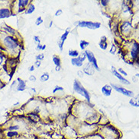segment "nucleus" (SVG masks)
I'll return each instance as SVG.
<instances>
[{
  "instance_id": "obj_35",
  "label": "nucleus",
  "mask_w": 139,
  "mask_h": 139,
  "mask_svg": "<svg viewBox=\"0 0 139 139\" xmlns=\"http://www.w3.org/2000/svg\"><path fill=\"white\" fill-rule=\"evenodd\" d=\"M33 40H34L36 43H41L40 38H39V36H37V35L33 36Z\"/></svg>"
},
{
  "instance_id": "obj_32",
  "label": "nucleus",
  "mask_w": 139,
  "mask_h": 139,
  "mask_svg": "<svg viewBox=\"0 0 139 139\" xmlns=\"http://www.w3.org/2000/svg\"><path fill=\"white\" fill-rule=\"evenodd\" d=\"M44 58H45V55L43 53H39L36 56V59L38 61H42L44 59Z\"/></svg>"
},
{
  "instance_id": "obj_49",
  "label": "nucleus",
  "mask_w": 139,
  "mask_h": 139,
  "mask_svg": "<svg viewBox=\"0 0 139 139\" xmlns=\"http://www.w3.org/2000/svg\"><path fill=\"white\" fill-rule=\"evenodd\" d=\"M18 104H19V102H17L16 103H15V104H14V106H16V105H18Z\"/></svg>"
},
{
  "instance_id": "obj_7",
  "label": "nucleus",
  "mask_w": 139,
  "mask_h": 139,
  "mask_svg": "<svg viewBox=\"0 0 139 139\" xmlns=\"http://www.w3.org/2000/svg\"><path fill=\"white\" fill-rule=\"evenodd\" d=\"M85 53L86 55V59H88V62L94 66V68H95V70H97V71L99 72L100 71V68L98 66V61H97V59H96L94 53L91 51H90V50H85Z\"/></svg>"
},
{
  "instance_id": "obj_36",
  "label": "nucleus",
  "mask_w": 139,
  "mask_h": 139,
  "mask_svg": "<svg viewBox=\"0 0 139 139\" xmlns=\"http://www.w3.org/2000/svg\"><path fill=\"white\" fill-rule=\"evenodd\" d=\"M29 81H32V82L36 81V76L33 75H30V77H29Z\"/></svg>"
},
{
  "instance_id": "obj_30",
  "label": "nucleus",
  "mask_w": 139,
  "mask_h": 139,
  "mask_svg": "<svg viewBox=\"0 0 139 139\" xmlns=\"http://www.w3.org/2000/svg\"><path fill=\"white\" fill-rule=\"evenodd\" d=\"M20 128V126L18 125H11L8 128L9 131H17Z\"/></svg>"
},
{
  "instance_id": "obj_31",
  "label": "nucleus",
  "mask_w": 139,
  "mask_h": 139,
  "mask_svg": "<svg viewBox=\"0 0 139 139\" xmlns=\"http://www.w3.org/2000/svg\"><path fill=\"white\" fill-rule=\"evenodd\" d=\"M110 3V1H108V0H101L100 1V4L103 6V7H107Z\"/></svg>"
},
{
  "instance_id": "obj_33",
  "label": "nucleus",
  "mask_w": 139,
  "mask_h": 139,
  "mask_svg": "<svg viewBox=\"0 0 139 139\" xmlns=\"http://www.w3.org/2000/svg\"><path fill=\"white\" fill-rule=\"evenodd\" d=\"M78 57H79V58L81 59V61H82V62H84V61L86 59V55H85V52H83V53H79V55Z\"/></svg>"
},
{
  "instance_id": "obj_37",
  "label": "nucleus",
  "mask_w": 139,
  "mask_h": 139,
  "mask_svg": "<svg viewBox=\"0 0 139 139\" xmlns=\"http://www.w3.org/2000/svg\"><path fill=\"white\" fill-rule=\"evenodd\" d=\"M84 72L82 71V70H79V71H77V75L79 77V78H83L84 77Z\"/></svg>"
},
{
  "instance_id": "obj_14",
  "label": "nucleus",
  "mask_w": 139,
  "mask_h": 139,
  "mask_svg": "<svg viewBox=\"0 0 139 139\" xmlns=\"http://www.w3.org/2000/svg\"><path fill=\"white\" fill-rule=\"evenodd\" d=\"M29 3H30L29 0H19V1H18V8H19L18 12H19V13L23 12L26 9L25 8H26L27 6L30 5Z\"/></svg>"
},
{
  "instance_id": "obj_40",
  "label": "nucleus",
  "mask_w": 139,
  "mask_h": 139,
  "mask_svg": "<svg viewBox=\"0 0 139 139\" xmlns=\"http://www.w3.org/2000/svg\"><path fill=\"white\" fill-rule=\"evenodd\" d=\"M34 66L36 67V68H39L41 66V61H38L36 60L34 63Z\"/></svg>"
},
{
  "instance_id": "obj_48",
  "label": "nucleus",
  "mask_w": 139,
  "mask_h": 139,
  "mask_svg": "<svg viewBox=\"0 0 139 139\" xmlns=\"http://www.w3.org/2000/svg\"><path fill=\"white\" fill-rule=\"evenodd\" d=\"M31 90H32V91H33L34 93H36V89H35L34 87H33V88L32 87V88H31Z\"/></svg>"
},
{
  "instance_id": "obj_3",
  "label": "nucleus",
  "mask_w": 139,
  "mask_h": 139,
  "mask_svg": "<svg viewBox=\"0 0 139 139\" xmlns=\"http://www.w3.org/2000/svg\"><path fill=\"white\" fill-rule=\"evenodd\" d=\"M134 28L132 27L131 21H122V24L119 25V31L120 34L124 36L125 37H129L131 34L133 33Z\"/></svg>"
},
{
  "instance_id": "obj_20",
  "label": "nucleus",
  "mask_w": 139,
  "mask_h": 139,
  "mask_svg": "<svg viewBox=\"0 0 139 139\" xmlns=\"http://www.w3.org/2000/svg\"><path fill=\"white\" fill-rule=\"evenodd\" d=\"M35 9H35V6L33 3H30L27 6V8L26 9V14L27 15H30V14L33 13L35 12Z\"/></svg>"
},
{
  "instance_id": "obj_27",
  "label": "nucleus",
  "mask_w": 139,
  "mask_h": 139,
  "mask_svg": "<svg viewBox=\"0 0 139 139\" xmlns=\"http://www.w3.org/2000/svg\"><path fill=\"white\" fill-rule=\"evenodd\" d=\"M43 19H42V18L41 17V16H39V17H38L37 18H36V21H35V25H36V26H39V25H41L42 23H43Z\"/></svg>"
},
{
  "instance_id": "obj_29",
  "label": "nucleus",
  "mask_w": 139,
  "mask_h": 139,
  "mask_svg": "<svg viewBox=\"0 0 139 139\" xmlns=\"http://www.w3.org/2000/svg\"><path fill=\"white\" fill-rule=\"evenodd\" d=\"M117 70V72L120 74V75H122V76H124V77H126L127 75H128V73L125 71V70H123L122 68H119L118 69H116Z\"/></svg>"
},
{
  "instance_id": "obj_17",
  "label": "nucleus",
  "mask_w": 139,
  "mask_h": 139,
  "mask_svg": "<svg viewBox=\"0 0 139 139\" xmlns=\"http://www.w3.org/2000/svg\"><path fill=\"white\" fill-rule=\"evenodd\" d=\"M70 62H71V64L73 66H76V67H82L83 65V62L81 61V59L79 57L71 59Z\"/></svg>"
},
{
  "instance_id": "obj_12",
  "label": "nucleus",
  "mask_w": 139,
  "mask_h": 139,
  "mask_svg": "<svg viewBox=\"0 0 139 139\" xmlns=\"http://www.w3.org/2000/svg\"><path fill=\"white\" fill-rule=\"evenodd\" d=\"M18 81V85H17V87H16V90L18 91H24L26 90L27 88V81H24L23 79L18 78L17 79Z\"/></svg>"
},
{
  "instance_id": "obj_13",
  "label": "nucleus",
  "mask_w": 139,
  "mask_h": 139,
  "mask_svg": "<svg viewBox=\"0 0 139 139\" xmlns=\"http://www.w3.org/2000/svg\"><path fill=\"white\" fill-rule=\"evenodd\" d=\"M113 88L111 87L110 84H105L101 87V92L105 97H110L112 94Z\"/></svg>"
},
{
  "instance_id": "obj_46",
  "label": "nucleus",
  "mask_w": 139,
  "mask_h": 139,
  "mask_svg": "<svg viewBox=\"0 0 139 139\" xmlns=\"http://www.w3.org/2000/svg\"><path fill=\"white\" fill-rule=\"evenodd\" d=\"M132 80H133V81H134V82H137V78L135 76H133V77H132Z\"/></svg>"
},
{
  "instance_id": "obj_47",
  "label": "nucleus",
  "mask_w": 139,
  "mask_h": 139,
  "mask_svg": "<svg viewBox=\"0 0 139 139\" xmlns=\"http://www.w3.org/2000/svg\"><path fill=\"white\" fill-rule=\"evenodd\" d=\"M134 76H135V77H136V78H137L139 80V73H136Z\"/></svg>"
},
{
  "instance_id": "obj_10",
  "label": "nucleus",
  "mask_w": 139,
  "mask_h": 139,
  "mask_svg": "<svg viewBox=\"0 0 139 139\" xmlns=\"http://www.w3.org/2000/svg\"><path fill=\"white\" fill-rule=\"evenodd\" d=\"M82 72H84V74H85L87 75L92 76V75H94V74L95 72V69L94 66L88 62V63H86L84 65Z\"/></svg>"
},
{
  "instance_id": "obj_22",
  "label": "nucleus",
  "mask_w": 139,
  "mask_h": 139,
  "mask_svg": "<svg viewBox=\"0 0 139 139\" xmlns=\"http://www.w3.org/2000/svg\"><path fill=\"white\" fill-rule=\"evenodd\" d=\"M49 78H50V75L48 72H44L39 78V79L42 82H46L49 80Z\"/></svg>"
},
{
  "instance_id": "obj_2",
  "label": "nucleus",
  "mask_w": 139,
  "mask_h": 139,
  "mask_svg": "<svg viewBox=\"0 0 139 139\" xmlns=\"http://www.w3.org/2000/svg\"><path fill=\"white\" fill-rule=\"evenodd\" d=\"M73 90L79 94V95H82V97H84L85 98V100L90 103L91 101V96H90V94L88 93V91L83 87V85L81 84V82L79 81H78L77 79H75L74 81H73Z\"/></svg>"
},
{
  "instance_id": "obj_38",
  "label": "nucleus",
  "mask_w": 139,
  "mask_h": 139,
  "mask_svg": "<svg viewBox=\"0 0 139 139\" xmlns=\"http://www.w3.org/2000/svg\"><path fill=\"white\" fill-rule=\"evenodd\" d=\"M134 29H135V34H137V37L139 38V22L137 23V26Z\"/></svg>"
},
{
  "instance_id": "obj_9",
  "label": "nucleus",
  "mask_w": 139,
  "mask_h": 139,
  "mask_svg": "<svg viewBox=\"0 0 139 139\" xmlns=\"http://www.w3.org/2000/svg\"><path fill=\"white\" fill-rule=\"evenodd\" d=\"M69 34H70V31H69V28H67V29L64 31V33L60 37L59 40H58V47H59V49H60L61 51L63 50L64 44V43H65V41H66V40H67V38Z\"/></svg>"
},
{
  "instance_id": "obj_41",
  "label": "nucleus",
  "mask_w": 139,
  "mask_h": 139,
  "mask_svg": "<svg viewBox=\"0 0 139 139\" xmlns=\"http://www.w3.org/2000/svg\"><path fill=\"white\" fill-rule=\"evenodd\" d=\"M3 61H4V55L0 53V65L3 64Z\"/></svg>"
},
{
  "instance_id": "obj_42",
  "label": "nucleus",
  "mask_w": 139,
  "mask_h": 139,
  "mask_svg": "<svg viewBox=\"0 0 139 139\" xmlns=\"http://www.w3.org/2000/svg\"><path fill=\"white\" fill-rule=\"evenodd\" d=\"M15 72V69L14 68V69L12 70V72L10 73V78H9V81H11V80H12V77H13V75H14Z\"/></svg>"
},
{
  "instance_id": "obj_25",
  "label": "nucleus",
  "mask_w": 139,
  "mask_h": 139,
  "mask_svg": "<svg viewBox=\"0 0 139 139\" xmlns=\"http://www.w3.org/2000/svg\"><path fill=\"white\" fill-rule=\"evenodd\" d=\"M4 28H5V30H6L7 32H9V33H10V34H16V31H15V29L9 27V26H6Z\"/></svg>"
},
{
  "instance_id": "obj_28",
  "label": "nucleus",
  "mask_w": 139,
  "mask_h": 139,
  "mask_svg": "<svg viewBox=\"0 0 139 139\" xmlns=\"http://www.w3.org/2000/svg\"><path fill=\"white\" fill-rule=\"evenodd\" d=\"M116 53V47L115 46V44H112L111 45V48L110 50V53L112 54V55H115Z\"/></svg>"
},
{
  "instance_id": "obj_34",
  "label": "nucleus",
  "mask_w": 139,
  "mask_h": 139,
  "mask_svg": "<svg viewBox=\"0 0 139 139\" xmlns=\"http://www.w3.org/2000/svg\"><path fill=\"white\" fill-rule=\"evenodd\" d=\"M62 14H63V10H62V9H58V10L55 12V16H56V17H59V16H61Z\"/></svg>"
},
{
  "instance_id": "obj_50",
  "label": "nucleus",
  "mask_w": 139,
  "mask_h": 139,
  "mask_svg": "<svg viewBox=\"0 0 139 139\" xmlns=\"http://www.w3.org/2000/svg\"><path fill=\"white\" fill-rule=\"evenodd\" d=\"M93 139H101L100 137H94Z\"/></svg>"
},
{
  "instance_id": "obj_23",
  "label": "nucleus",
  "mask_w": 139,
  "mask_h": 139,
  "mask_svg": "<svg viewBox=\"0 0 139 139\" xmlns=\"http://www.w3.org/2000/svg\"><path fill=\"white\" fill-rule=\"evenodd\" d=\"M19 134L17 131H9L7 132V137H16L18 136Z\"/></svg>"
},
{
  "instance_id": "obj_44",
  "label": "nucleus",
  "mask_w": 139,
  "mask_h": 139,
  "mask_svg": "<svg viewBox=\"0 0 139 139\" xmlns=\"http://www.w3.org/2000/svg\"><path fill=\"white\" fill-rule=\"evenodd\" d=\"M52 25H53V21H52V20H51V21H49V26H48V28H52Z\"/></svg>"
},
{
  "instance_id": "obj_26",
  "label": "nucleus",
  "mask_w": 139,
  "mask_h": 139,
  "mask_svg": "<svg viewBox=\"0 0 139 139\" xmlns=\"http://www.w3.org/2000/svg\"><path fill=\"white\" fill-rule=\"evenodd\" d=\"M63 90H64V87H63L57 85V86H55V87H54V89H53V90H52V93H53V94H55V93H57L58 91H63Z\"/></svg>"
},
{
  "instance_id": "obj_16",
  "label": "nucleus",
  "mask_w": 139,
  "mask_h": 139,
  "mask_svg": "<svg viewBox=\"0 0 139 139\" xmlns=\"http://www.w3.org/2000/svg\"><path fill=\"white\" fill-rule=\"evenodd\" d=\"M11 11L9 9H0V19H4L10 17Z\"/></svg>"
},
{
  "instance_id": "obj_6",
  "label": "nucleus",
  "mask_w": 139,
  "mask_h": 139,
  "mask_svg": "<svg viewBox=\"0 0 139 139\" xmlns=\"http://www.w3.org/2000/svg\"><path fill=\"white\" fill-rule=\"evenodd\" d=\"M110 86L113 89H114L116 92L125 96V97H130V98H132L134 97V94L133 91L130 90H128L123 87H120V86H118L115 84H110Z\"/></svg>"
},
{
  "instance_id": "obj_11",
  "label": "nucleus",
  "mask_w": 139,
  "mask_h": 139,
  "mask_svg": "<svg viewBox=\"0 0 139 139\" xmlns=\"http://www.w3.org/2000/svg\"><path fill=\"white\" fill-rule=\"evenodd\" d=\"M99 47L102 50H107V47H108V41H107V37L106 36H101L100 38V41H99Z\"/></svg>"
},
{
  "instance_id": "obj_43",
  "label": "nucleus",
  "mask_w": 139,
  "mask_h": 139,
  "mask_svg": "<svg viewBox=\"0 0 139 139\" xmlns=\"http://www.w3.org/2000/svg\"><path fill=\"white\" fill-rule=\"evenodd\" d=\"M35 70V66L33 65H32L30 68H29V71L30 72H33Z\"/></svg>"
},
{
  "instance_id": "obj_4",
  "label": "nucleus",
  "mask_w": 139,
  "mask_h": 139,
  "mask_svg": "<svg viewBox=\"0 0 139 139\" xmlns=\"http://www.w3.org/2000/svg\"><path fill=\"white\" fill-rule=\"evenodd\" d=\"M76 25L79 28H85L90 30H97L99 29L101 26L100 22H94L91 21H79L76 22Z\"/></svg>"
},
{
  "instance_id": "obj_24",
  "label": "nucleus",
  "mask_w": 139,
  "mask_h": 139,
  "mask_svg": "<svg viewBox=\"0 0 139 139\" xmlns=\"http://www.w3.org/2000/svg\"><path fill=\"white\" fill-rule=\"evenodd\" d=\"M45 48H46V45L45 44H41V43H38L37 44V46H36V50H37V51H40V50H42V51H43V50H45Z\"/></svg>"
},
{
  "instance_id": "obj_18",
  "label": "nucleus",
  "mask_w": 139,
  "mask_h": 139,
  "mask_svg": "<svg viewBox=\"0 0 139 139\" xmlns=\"http://www.w3.org/2000/svg\"><path fill=\"white\" fill-rule=\"evenodd\" d=\"M52 62H54L55 67H61V59L59 56L53 55L52 56Z\"/></svg>"
},
{
  "instance_id": "obj_1",
  "label": "nucleus",
  "mask_w": 139,
  "mask_h": 139,
  "mask_svg": "<svg viewBox=\"0 0 139 139\" xmlns=\"http://www.w3.org/2000/svg\"><path fill=\"white\" fill-rule=\"evenodd\" d=\"M128 58L136 61L139 59V43L137 40H132L131 42H129V43H128Z\"/></svg>"
},
{
  "instance_id": "obj_15",
  "label": "nucleus",
  "mask_w": 139,
  "mask_h": 139,
  "mask_svg": "<svg viewBox=\"0 0 139 139\" xmlns=\"http://www.w3.org/2000/svg\"><path fill=\"white\" fill-rule=\"evenodd\" d=\"M128 103L133 107H139V94L134 95V97L131 98L128 101Z\"/></svg>"
},
{
  "instance_id": "obj_21",
  "label": "nucleus",
  "mask_w": 139,
  "mask_h": 139,
  "mask_svg": "<svg viewBox=\"0 0 139 139\" xmlns=\"http://www.w3.org/2000/svg\"><path fill=\"white\" fill-rule=\"evenodd\" d=\"M68 55H69L70 57H72V59H73V58L78 57L79 55V53L76 50H70L68 51Z\"/></svg>"
},
{
  "instance_id": "obj_39",
  "label": "nucleus",
  "mask_w": 139,
  "mask_h": 139,
  "mask_svg": "<svg viewBox=\"0 0 139 139\" xmlns=\"http://www.w3.org/2000/svg\"><path fill=\"white\" fill-rule=\"evenodd\" d=\"M17 85H18V81H14L12 83V84H11V89H12V90L14 89L15 87H17Z\"/></svg>"
},
{
  "instance_id": "obj_45",
  "label": "nucleus",
  "mask_w": 139,
  "mask_h": 139,
  "mask_svg": "<svg viewBox=\"0 0 139 139\" xmlns=\"http://www.w3.org/2000/svg\"><path fill=\"white\" fill-rule=\"evenodd\" d=\"M62 69V67H55V71L56 72H60Z\"/></svg>"
},
{
  "instance_id": "obj_19",
  "label": "nucleus",
  "mask_w": 139,
  "mask_h": 139,
  "mask_svg": "<svg viewBox=\"0 0 139 139\" xmlns=\"http://www.w3.org/2000/svg\"><path fill=\"white\" fill-rule=\"evenodd\" d=\"M89 46V42L85 40H81L79 41V48L82 50H85V48Z\"/></svg>"
},
{
  "instance_id": "obj_8",
  "label": "nucleus",
  "mask_w": 139,
  "mask_h": 139,
  "mask_svg": "<svg viewBox=\"0 0 139 139\" xmlns=\"http://www.w3.org/2000/svg\"><path fill=\"white\" fill-rule=\"evenodd\" d=\"M111 73H112L118 80H119L122 84H126V85H129V84H131L130 81H129L128 80H127L124 76H122V75H120V74L117 72L116 68L114 66H111Z\"/></svg>"
},
{
  "instance_id": "obj_5",
  "label": "nucleus",
  "mask_w": 139,
  "mask_h": 139,
  "mask_svg": "<svg viewBox=\"0 0 139 139\" xmlns=\"http://www.w3.org/2000/svg\"><path fill=\"white\" fill-rule=\"evenodd\" d=\"M3 43L7 49L10 50H15L19 47L18 40L12 36H6L3 40Z\"/></svg>"
}]
</instances>
